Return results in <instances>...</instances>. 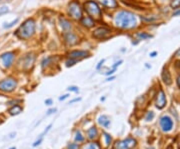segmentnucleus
I'll return each instance as SVG.
<instances>
[{
  "label": "nucleus",
  "mask_w": 180,
  "mask_h": 149,
  "mask_svg": "<svg viewBox=\"0 0 180 149\" xmlns=\"http://www.w3.org/2000/svg\"><path fill=\"white\" fill-rule=\"evenodd\" d=\"M103 63H104V59H103V60H101V61H100L99 63H98V65H97V67H96V68H97V69H99V68L101 67V65H102V64H103Z\"/></svg>",
  "instance_id": "34"
},
{
  "label": "nucleus",
  "mask_w": 180,
  "mask_h": 149,
  "mask_svg": "<svg viewBox=\"0 0 180 149\" xmlns=\"http://www.w3.org/2000/svg\"><path fill=\"white\" fill-rule=\"evenodd\" d=\"M76 62H77L76 59H72V58H70V60H67V61H66V66H67V67L72 66V65H74Z\"/></svg>",
  "instance_id": "26"
},
{
  "label": "nucleus",
  "mask_w": 180,
  "mask_h": 149,
  "mask_svg": "<svg viewBox=\"0 0 180 149\" xmlns=\"http://www.w3.org/2000/svg\"><path fill=\"white\" fill-rule=\"evenodd\" d=\"M180 14V10H178V11H176V12H174L173 13V16H176V15H179Z\"/></svg>",
  "instance_id": "36"
},
{
  "label": "nucleus",
  "mask_w": 180,
  "mask_h": 149,
  "mask_svg": "<svg viewBox=\"0 0 180 149\" xmlns=\"http://www.w3.org/2000/svg\"><path fill=\"white\" fill-rule=\"evenodd\" d=\"M177 83H178V86L180 87V74L178 76V79H177Z\"/></svg>",
  "instance_id": "37"
},
{
  "label": "nucleus",
  "mask_w": 180,
  "mask_h": 149,
  "mask_svg": "<svg viewBox=\"0 0 180 149\" xmlns=\"http://www.w3.org/2000/svg\"><path fill=\"white\" fill-rule=\"evenodd\" d=\"M147 149H155V148H153V147H150V148H147Z\"/></svg>",
  "instance_id": "41"
},
{
  "label": "nucleus",
  "mask_w": 180,
  "mask_h": 149,
  "mask_svg": "<svg viewBox=\"0 0 180 149\" xmlns=\"http://www.w3.org/2000/svg\"><path fill=\"white\" fill-rule=\"evenodd\" d=\"M18 21H19V19L17 18V19H15L14 21H12L11 23H8V24H6V23H5V25H4L3 27H4V28H10V27H12V26H13L14 24H16L17 22H18Z\"/></svg>",
  "instance_id": "25"
},
{
  "label": "nucleus",
  "mask_w": 180,
  "mask_h": 149,
  "mask_svg": "<svg viewBox=\"0 0 180 149\" xmlns=\"http://www.w3.org/2000/svg\"><path fill=\"white\" fill-rule=\"evenodd\" d=\"M17 86V81L14 78H6L0 81V90L3 92H11Z\"/></svg>",
  "instance_id": "5"
},
{
  "label": "nucleus",
  "mask_w": 180,
  "mask_h": 149,
  "mask_svg": "<svg viewBox=\"0 0 180 149\" xmlns=\"http://www.w3.org/2000/svg\"><path fill=\"white\" fill-rule=\"evenodd\" d=\"M20 112H22V108H21L19 105H15L14 107L9 109V113L11 115H17V114H19Z\"/></svg>",
  "instance_id": "19"
},
{
  "label": "nucleus",
  "mask_w": 180,
  "mask_h": 149,
  "mask_svg": "<svg viewBox=\"0 0 180 149\" xmlns=\"http://www.w3.org/2000/svg\"><path fill=\"white\" fill-rule=\"evenodd\" d=\"M60 24H61V27L64 31H68L71 29V24L68 20L64 19V18H60Z\"/></svg>",
  "instance_id": "17"
},
{
  "label": "nucleus",
  "mask_w": 180,
  "mask_h": 149,
  "mask_svg": "<svg viewBox=\"0 0 180 149\" xmlns=\"http://www.w3.org/2000/svg\"><path fill=\"white\" fill-rule=\"evenodd\" d=\"M45 104L46 105H51V104H52V100H51V99H46L45 100Z\"/></svg>",
  "instance_id": "33"
},
{
  "label": "nucleus",
  "mask_w": 180,
  "mask_h": 149,
  "mask_svg": "<svg viewBox=\"0 0 180 149\" xmlns=\"http://www.w3.org/2000/svg\"><path fill=\"white\" fill-rule=\"evenodd\" d=\"M85 149H100V146L97 143H90L85 147Z\"/></svg>",
  "instance_id": "23"
},
{
  "label": "nucleus",
  "mask_w": 180,
  "mask_h": 149,
  "mask_svg": "<svg viewBox=\"0 0 180 149\" xmlns=\"http://www.w3.org/2000/svg\"><path fill=\"white\" fill-rule=\"evenodd\" d=\"M34 32H35V22H34L33 19H27L19 27L16 34L19 38L27 39V38L31 37L33 35Z\"/></svg>",
  "instance_id": "2"
},
{
  "label": "nucleus",
  "mask_w": 180,
  "mask_h": 149,
  "mask_svg": "<svg viewBox=\"0 0 180 149\" xmlns=\"http://www.w3.org/2000/svg\"><path fill=\"white\" fill-rule=\"evenodd\" d=\"M80 100V98H76V99H73V100H72L71 102H70V103H73V102H75V101H79Z\"/></svg>",
  "instance_id": "38"
},
{
  "label": "nucleus",
  "mask_w": 180,
  "mask_h": 149,
  "mask_svg": "<svg viewBox=\"0 0 180 149\" xmlns=\"http://www.w3.org/2000/svg\"><path fill=\"white\" fill-rule=\"evenodd\" d=\"M68 56H69V58L80 60V59L89 56V53L87 51H83V50H74V51H71V52L68 54Z\"/></svg>",
  "instance_id": "11"
},
{
  "label": "nucleus",
  "mask_w": 180,
  "mask_h": 149,
  "mask_svg": "<svg viewBox=\"0 0 180 149\" xmlns=\"http://www.w3.org/2000/svg\"><path fill=\"white\" fill-rule=\"evenodd\" d=\"M87 135H88V138L89 139H94L97 137L98 135V131L95 127H91L90 129H88L87 131Z\"/></svg>",
  "instance_id": "18"
},
{
  "label": "nucleus",
  "mask_w": 180,
  "mask_h": 149,
  "mask_svg": "<svg viewBox=\"0 0 180 149\" xmlns=\"http://www.w3.org/2000/svg\"><path fill=\"white\" fill-rule=\"evenodd\" d=\"M156 54H157V52H152V53H150V56H151V57H155Z\"/></svg>",
  "instance_id": "35"
},
{
  "label": "nucleus",
  "mask_w": 180,
  "mask_h": 149,
  "mask_svg": "<svg viewBox=\"0 0 180 149\" xmlns=\"http://www.w3.org/2000/svg\"><path fill=\"white\" fill-rule=\"evenodd\" d=\"M10 149H16V148H15V147H11Z\"/></svg>",
  "instance_id": "42"
},
{
  "label": "nucleus",
  "mask_w": 180,
  "mask_h": 149,
  "mask_svg": "<svg viewBox=\"0 0 180 149\" xmlns=\"http://www.w3.org/2000/svg\"><path fill=\"white\" fill-rule=\"evenodd\" d=\"M111 34V30L106 27H100L97 28L93 32V36L97 39H105Z\"/></svg>",
  "instance_id": "8"
},
{
  "label": "nucleus",
  "mask_w": 180,
  "mask_h": 149,
  "mask_svg": "<svg viewBox=\"0 0 180 149\" xmlns=\"http://www.w3.org/2000/svg\"><path fill=\"white\" fill-rule=\"evenodd\" d=\"M160 126L164 132H169L173 128V120L168 115H164L160 118Z\"/></svg>",
  "instance_id": "7"
},
{
  "label": "nucleus",
  "mask_w": 180,
  "mask_h": 149,
  "mask_svg": "<svg viewBox=\"0 0 180 149\" xmlns=\"http://www.w3.org/2000/svg\"><path fill=\"white\" fill-rule=\"evenodd\" d=\"M114 77H111V78H108V79H107V81H110V80H112Z\"/></svg>",
  "instance_id": "39"
},
{
  "label": "nucleus",
  "mask_w": 180,
  "mask_h": 149,
  "mask_svg": "<svg viewBox=\"0 0 180 149\" xmlns=\"http://www.w3.org/2000/svg\"><path fill=\"white\" fill-rule=\"evenodd\" d=\"M162 80L166 85H170L172 83V78H171L170 72L168 69H164L163 72H162Z\"/></svg>",
  "instance_id": "13"
},
{
  "label": "nucleus",
  "mask_w": 180,
  "mask_h": 149,
  "mask_svg": "<svg viewBox=\"0 0 180 149\" xmlns=\"http://www.w3.org/2000/svg\"><path fill=\"white\" fill-rule=\"evenodd\" d=\"M13 60H14V53L13 52H6L1 56V62L5 68L10 67Z\"/></svg>",
  "instance_id": "10"
},
{
  "label": "nucleus",
  "mask_w": 180,
  "mask_h": 149,
  "mask_svg": "<svg viewBox=\"0 0 180 149\" xmlns=\"http://www.w3.org/2000/svg\"><path fill=\"white\" fill-rule=\"evenodd\" d=\"M154 118V113L152 111H150L147 113V116H146V120L147 121H150V120H152V119Z\"/></svg>",
  "instance_id": "28"
},
{
  "label": "nucleus",
  "mask_w": 180,
  "mask_h": 149,
  "mask_svg": "<svg viewBox=\"0 0 180 149\" xmlns=\"http://www.w3.org/2000/svg\"><path fill=\"white\" fill-rule=\"evenodd\" d=\"M68 96H69V94H65V95H63V96H61V97H59V100H60V101L65 100L66 98H68Z\"/></svg>",
  "instance_id": "32"
},
{
  "label": "nucleus",
  "mask_w": 180,
  "mask_h": 149,
  "mask_svg": "<svg viewBox=\"0 0 180 149\" xmlns=\"http://www.w3.org/2000/svg\"><path fill=\"white\" fill-rule=\"evenodd\" d=\"M0 1H1V0H0Z\"/></svg>",
  "instance_id": "43"
},
{
  "label": "nucleus",
  "mask_w": 180,
  "mask_h": 149,
  "mask_svg": "<svg viewBox=\"0 0 180 149\" xmlns=\"http://www.w3.org/2000/svg\"><path fill=\"white\" fill-rule=\"evenodd\" d=\"M64 39H65V42L67 45H75L77 42H78V38L75 35V34L71 33V32H67L64 36Z\"/></svg>",
  "instance_id": "12"
},
{
  "label": "nucleus",
  "mask_w": 180,
  "mask_h": 149,
  "mask_svg": "<svg viewBox=\"0 0 180 149\" xmlns=\"http://www.w3.org/2000/svg\"><path fill=\"white\" fill-rule=\"evenodd\" d=\"M167 149H173V147L170 145V146H168V147H167Z\"/></svg>",
  "instance_id": "40"
},
{
  "label": "nucleus",
  "mask_w": 180,
  "mask_h": 149,
  "mask_svg": "<svg viewBox=\"0 0 180 149\" xmlns=\"http://www.w3.org/2000/svg\"><path fill=\"white\" fill-rule=\"evenodd\" d=\"M8 11H9V8H8L7 6H2V7H0V15L6 14Z\"/></svg>",
  "instance_id": "24"
},
{
  "label": "nucleus",
  "mask_w": 180,
  "mask_h": 149,
  "mask_svg": "<svg viewBox=\"0 0 180 149\" xmlns=\"http://www.w3.org/2000/svg\"><path fill=\"white\" fill-rule=\"evenodd\" d=\"M68 90L72 91V92H78L79 89H78V87H76V86H70V87H68Z\"/></svg>",
  "instance_id": "30"
},
{
  "label": "nucleus",
  "mask_w": 180,
  "mask_h": 149,
  "mask_svg": "<svg viewBox=\"0 0 180 149\" xmlns=\"http://www.w3.org/2000/svg\"><path fill=\"white\" fill-rule=\"evenodd\" d=\"M114 23L117 27L121 29H133L137 26L138 21L135 14L130 11H120L114 18Z\"/></svg>",
  "instance_id": "1"
},
{
  "label": "nucleus",
  "mask_w": 180,
  "mask_h": 149,
  "mask_svg": "<svg viewBox=\"0 0 180 149\" xmlns=\"http://www.w3.org/2000/svg\"><path fill=\"white\" fill-rule=\"evenodd\" d=\"M68 13L75 20H79L82 18V8H81L79 2H70L69 6H68Z\"/></svg>",
  "instance_id": "4"
},
{
  "label": "nucleus",
  "mask_w": 180,
  "mask_h": 149,
  "mask_svg": "<svg viewBox=\"0 0 180 149\" xmlns=\"http://www.w3.org/2000/svg\"><path fill=\"white\" fill-rule=\"evenodd\" d=\"M98 122H99V124L102 125L103 127H105V128H107L109 125H110V120L109 118L107 117L106 115H102L99 117V119H98Z\"/></svg>",
  "instance_id": "16"
},
{
  "label": "nucleus",
  "mask_w": 180,
  "mask_h": 149,
  "mask_svg": "<svg viewBox=\"0 0 180 149\" xmlns=\"http://www.w3.org/2000/svg\"><path fill=\"white\" fill-rule=\"evenodd\" d=\"M75 140L78 143L84 141V137H83V135L81 134V131H79V130L76 131V133H75Z\"/></svg>",
  "instance_id": "20"
},
{
  "label": "nucleus",
  "mask_w": 180,
  "mask_h": 149,
  "mask_svg": "<svg viewBox=\"0 0 180 149\" xmlns=\"http://www.w3.org/2000/svg\"><path fill=\"white\" fill-rule=\"evenodd\" d=\"M81 22H82L83 26L87 27V28H90V27L94 26V21H93V19L91 18V17H89V16L83 17L82 20H81Z\"/></svg>",
  "instance_id": "15"
},
{
  "label": "nucleus",
  "mask_w": 180,
  "mask_h": 149,
  "mask_svg": "<svg viewBox=\"0 0 180 149\" xmlns=\"http://www.w3.org/2000/svg\"><path fill=\"white\" fill-rule=\"evenodd\" d=\"M56 112V108H53V109H49L48 111H47V115H50V114H53Z\"/></svg>",
  "instance_id": "31"
},
{
  "label": "nucleus",
  "mask_w": 180,
  "mask_h": 149,
  "mask_svg": "<svg viewBox=\"0 0 180 149\" xmlns=\"http://www.w3.org/2000/svg\"><path fill=\"white\" fill-rule=\"evenodd\" d=\"M102 5H104L108 8H116L117 7V2L116 0H98Z\"/></svg>",
  "instance_id": "14"
},
{
  "label": "nucleus",
  "mask_w": 180,
  "mask_h": 149,
  "mask_svg": "<svg viewBox=\"0 0 180 149\" xmlns=\"http://www.w3.org/2000/svg\"><path fill=\"white\" fill-rule=\"evenodd\" d=\"M68 149H79V144H75V143H72L68 145Z\"/></svg>",
  "instance_id": "29"
},
{
  "label": "nucleus",
  "mask_w": 180,
  "mask_h": 149,
  "mask_svg": "<svg viewBox=\"0 0 180 149\" xmlns=\"http://www.w3.org/2000/svg\"><path fill=\"white\" fill-rule=\"evenodd\" d=\"M170 7L174 10L178 9V8L180 7V0H172L170 3Z\"/></svg>",
  "instance_id": "21"
},
{
  "label": "nucleus",
  "mask_w": 180,
  "mask_h": 149,
  "mask_svg": "<svg viewBox=\"0 0 180 149\" xmlns=\"http://www.w3.org/2000/svg\"><path fill=\"white\" fill-rule=\"evenodd\" d=\"M136 145V140L133 138H126L121 141H117L115 143V149H132Z\"/></svg>",
  "instance_id": "6"
},
{
  "label": "nucleus",
  "mask_w": 180,
  "mask_h": 149,
  "mask_svg": "<svg viewBox=\"0 0 180 149\" xmlns=\"http://www.w3.org/2000/svg\"><path fill=\"white\" fill-rule=\"evenodd\" d=\"M104 135V137H105V140H106V145H109L110 142H111V137H110V135L109 134H107V133H103Z\"/></svg>",
  "instance_id": "27"
},
{
  "label": "nucleus",
  "mask_w": 180,
  "mask_h": 149,
  "mask_svg": "<svg viewBox=\"0 0 180 149\" xmlns=\"http://www.w3.org/2000/svg\"><path fill=\"white\" fill-rule=\"evenodd\" d=\"M137 36H138L140 39H142V40H145V39H148V38H151L152 36L151 35H149V34H146V33H137Z\"/></svg>",
  "instance_id": "22"
},
{
  "label": "nucleus",
  "mask_w": 180,
  "mask_h": 149,
  "mask_svg": "<svg viewBox=\"0 0 180 149\" xmlns=\"http://www.w3.org/2000/svg\"><path fill=\"white\" fill-rule=\"evenodd\" d=\"M155 104H156V107L159 108V109H162L166 105V96H165L164 91L162 90V89H160V90L157 92Z\"/></svg>",
  "instance_id": "9"
},
{
  "label": "nucleus",
  "mask_w": 180,
  "mask_h": 149,
  "mask_svg": "<svg viewBox=\"0 0 180 149\" xmlns=\"http://www.w3.org/2000/svg\"><path fill=\"white\" fill-rule=\"evenodd\" d=\"M84 9L86 10L87 13L91 17H95V18H100L101 16V9L98 6V4L93 1V0H89L84 3Z\"/></svg>",
  "instance_id": "3"
}]
</instances>
